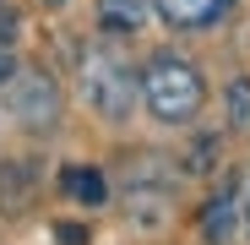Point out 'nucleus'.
Masks as SVG:
<instances>
[{
    "instance_id": "1",
    "label": "nucleus",
    "mask_w": 250,
    "mask_h": 245,
    "mask_svg": "<svg viewBox=\"0 0 250 245\" xmlns=\"http://www.w3.org/2000/svg\"><path fill=\"white\" fill-rule=\"evenodd\" d=\"M142 98L158 120H169V126H185V120L201 109V76L190 60L180 55H158L147 71H142Z\"/></svg>"
},
{
    "instance_id": "2",
    "label": "nucleus",
    "mask_w": 250,
    "mask_h": 245,
    "mask_svg": "<svg viewBox=\"0 0 250 245\" xmlns=\"http://www.w3.org/2000/svg\"><path fill=\"white\" fill-rule=\"evenodd\" d=\"M87 98L98 104V114L125 120V114H131V98H136L131 66H120V60H109V55H93V60H87Z\"/></svg>"
},
{
    "instance_id": "3",
    "label": "nucleus",
    "mask_w": 250,
    "mask_h": 245,
    "mask_svg": "<svg viewBox=\"0 0 250 245\" xmlns=\"http://www.w3.org/2000/svg\"><path fill=\"white\" fill-rule=\"evenodd\" d=\"M11 114L22 120V126H33V131H49L55 114H60L55 82H49L44 71H22V76H11Z\"/></svg>"
},
{
    "instance_id": "4",
    "label": "nucleus",
    "mask_w": 250,
    "mask_h": 245,
    "mask_svg": "<svg viewBox=\"0 0 250 245\" xmlns=\"http://www.w3.org/2000/svg\"><path fill=\"white\" fill-rule=\"evenodd\" d=\"M234 0H158V11L169 17L174 27H212Z\"/></svg>"
},
{
    "instance_id": "5",
    "label": "nucleus",
    "mask_w": 250,
    "mask_h": 245,
    "mask_svg": "<svg viewBox=\"0 0 250 245\" xmlns=\"http://www.w3.org/2000/svg\"><path fill=\"white\" fill-rule=\"evenodd\" d=\"M201 234H207V245H229V234H234V191H218L201 207Z\"/></svg>"
},
{
    "instance_id": "6",
    "label": "nucleus",
    "mask_w": 250,
    "mask_h": 245,
    "mask_svg": "<svg viewBox=\"0 0 250 245\" xmlns=\"http://www.w3.org/2000/svg\"><path fill=\"white\" fill-rule=\"evenodd\" d=\"M60 185H65V196H71V201H82V207H98V201L109 196V185H104V175H98V169H65V175H60Z\"/></svg>"
},
{
    "instance_id": "7",
    "label": "nucleus",
    "mask_w": 250,
    "mask_h": 245,
    "mask_svg": "<svg viewBox=\"0 0 250 245\" xmlns=\"http://www.w3.org/2000/svg\"><path fill=\"white\" fill-rule=\"evenodd\" d=\"M98 17L109 33H131L142 27V0H98Z\"/></svg>"
},
{
    "instance_id": "8",
    "label": "nucleus",
    "mask_w": 250,
    "mask_h": 245,
    "mask_svg": "<svg viewBox=\"0 0 250 245\" xmlns=\"http://www.w3.org/2000/svg\"><path fill=\"white\" fill-rule=\"evenodd\" d=\"M229 120H234V126H250V82L245 76L229 88Z\"/></svg>"
},
{
    "instance_id": "9",
    "label": "nucleus",
    "mask_w": 250,
    "mask_h": 245,
    "mask_svg": "<svg viewBox=\"0 0 250 245\" xmlns=\"http://www.w3.org/2000/svg\"><path fill=\"white\" fill-rule=\"evenodd\" d=\"M11 38H17V11L0 6V44H11Z\"/></svg>"
},
{
    "instance_id": "10",
    "label": "nucleus",
    "mask_w": 250,
    "mask_h": 245,
    "mask_svg": "<svg viewBox=\"0 0 250 245\" xmlns=\"http://www.w3.org/2000/svg\"><path fill=\"white\" fill-rule=\"evenodd\" d=\"M60 240H65V245H82V240H87V229H76V223H60Z\"/></svg>"
},
{
    "instance_id": "11",
    "label": "nucleus",
    "mask_w": 250,
    "mask_h": 245,
    "mask_svg": "<svg viewBox=\"0 0 250 245\" xmlns=\"http://www.w3.org/2000/svg\"><path fill=\"white\" fill-rule=\"evenodd\" d=\"M11 71H17V66H11V55H0V88L11 82Z\"/></svg>"
},
{
    "instance_id": "12",
    "label": "nucleus",
    "mask_w": 250,
    "mask_h": 245,
    "mask_svg": "<svg viewBox=\"0 0 250 245\" xmlns=\"http://www.w3.org/2000/svg\"><path fill=\"white\" fill-rule=\"evenodd\" d=\"M49 6H65V0H49Z\"/></svg>"
}]
</instances>
